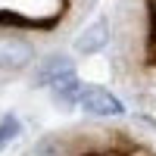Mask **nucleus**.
I'll return each mask as SVG.
<instances>
[{
    "mask_svg": "<svg viewBox=\"0 0 156 156\" xmlns=\"http://www.w3.org/2000/svg\"><path fill=\"white\" fill-rule=\"evenodd\" d=\"M31 59V41H25L22 34H0V69H25Z\"/></svg>",
    "mask_w": 156,
    "mask_h": 156,
    "instance_id": "1",
    "label": "nucleus"
},
{
    "mask_svg": "<svg viewBox=\"0 0 156 156\" xmlns=\"http://www.w3.org/2000/svg\"><path fill=\"white\" fill-rule=\"evenodd\" d=\"M84 112L90 115H122L125 106H122V100L109 94L106 87H87L84 84V94H81V103H78Z\"/></svg>",
    "mask_w": 156,
    "mask_h": 156,
    "instance_id": "2",
    "label": "nucleus"
},
{
    "mask_svg": "<svg viewBox=\"0 0 156 156\" xmlns=\"http://www.w3.org/2000/svg\"><path fill=\"white\" fill-rule=\"evenodd\" d=\"M106 41H109V22L106 19H97V22H90L84 31H78L75 50L84 53V56H90V53H97V50L106 47Z\"/></svg>",
    "mask_w": 156,
    "mask_h": 156,
    "instance_id": "3",
    "label": "nucleus"
},
{
    "mask_svg": "<svg viewBox=\"0 0 156 156\" xmlns=\"http://www.w3.org/2000/svg\"><path fill=\"white\" fill-rule=\"evenodd\" d=\"M50 90H53V100L59 103V106L72 109V106H78V103H81V94H84V84L78 81V75L72 72V75H66V78H59L56 84H50Z\"/></svg>",
    "mask_w": 156,
    "mask_h": 156,
    "instance_id": "4",
    "label": "nucleus"
},
{
    "mask_svg": "<svg viewBox=\"0 0 156 156\" xmlns=\"http://www.w3.org/2000/svg\"><path fill=\"white\" fill-rule=\"evenodd\" d=\"M75 69H72V59L69 56H47L44 62H41V69H37V84H56L59 78H66V75H72Z\"/></svg>",
    "mask_w": 156,
    "mask_h": 156,
    "instance_id": "5",
    "label": "nucleus"
},
{
    "mask_svg": "<svg viewBox=\"0 0 156 156\" xmlns=\"http://www.w3.org/2000/svg\"><path fill=\"white\" fill-rule=\"evenodd\" d=\"M19 131H22V125H19L16 115H3V122H0V150H3L9 140H16Z\"/></svg>",
    "mask_w": 156,
    "mask_h": 156,
    "instance_id": "6",
    "label": "nucleus"
}]
</instances>
